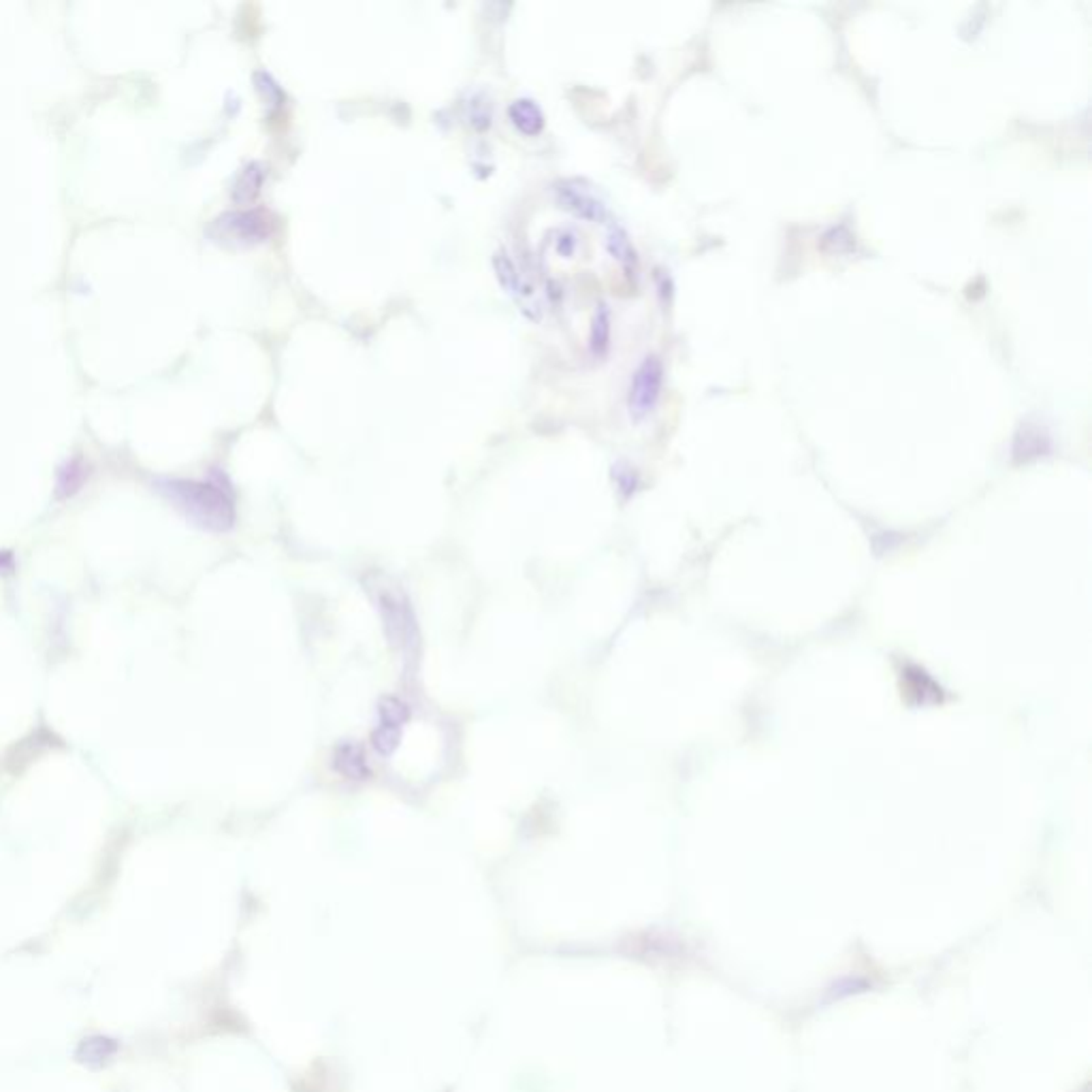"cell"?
Listing matches in <instances>:
<instances>
[{
	"label": "cell",
	"mask_w": 1092,
	"mask_h": 1092,
	"mask_svg": "<svg viewBox=\"0 0 1092 1092\" xmlns=\"http://www.w3.org/2000/svg\"><path fill=\"white\" fill-rule=\"evenodd\" d=\"M333 766L337 773L344 775L346 779H354V781H366L371 775L366 753H363L359 744L354 743H344L335 749Z\"/></svg>",
	"instance_id": "obj_6"
},
{
	"label": "cell",
	"mask_w": 1092,
	"mask_h": 1092,
	"mask_svg": "<svg viewBox=\"0 0 1092 1092\" xmlns=\"http://www.w3.org/2000/svg\"><path fill=\"white\" fill-rule=\"evenodd\" d=\"M493 270H496L499 286L513 297L518 310L523 311V316L534 320V323H538L544 314L542 297L538 294V291H536V286L532 284L530 277L518 270V265L510 258L506 250H499V253L493 254Z\"/></svg>",
	"instance_id": "obj_3"
},
{
	"label": "cell",
	"mask_w": 1092,
	"mask_h": 1092,
	"mask_svg": "<svg viewBox=\"0 0 1092 1092\" xmlns=\"http://www.w3.org/2000/svg\"><path fill=\"white\" fill-rule=\"evenodd\" d=\"M400 739H402V727L380 724L374 734H371V744H374V749L380 756H391L397 749V744H400Z\"/></svg>",
	"instance_id": "obj_14"
},
{
	"label": "cell",
	"mask_w": 1092,
	"mask_h": 1092,
	"mask_svg": "<svg viewBox=\"0 0 1092 1092\" xmlns=\"http://www.w3.org/2000/svg\"><path fill=\"white\" fill-rule=\"evenodd\" d=\"M265 176H267V169L263 167L261 162H250L248 167L239 173V178L235 181V188H233V198H235V203L244 205V203L253 201V198L261 193Z\"/></svg>",
	"instance_id": "obj_9"
},
{
	"label": "cell",
	"mask_w": 1092,
	"mask_h": 1092,
	"mask_svg": "<svg viewBox=\"0 0 1092 1092\" xmlns=\"http://www.w3.org/2000/svg\"><path fill=\"white\" fill-rule=\"evenodd\" d=\"M555 188V197H557V203L561 210H566L570 214L578 216V218H585V220H592V222H602L606 220V205L600 197L595 195V190L585 184V181L580 179H563L557 181V184L553 186Z\"/></svg>",
	"instance_id": "obj_5"
},
{
	"label": "cell",
	"mask_w": 1092,
	"mask_h": 1092,
	"mask_svg": "<svg viewBox=\"0 0 1092 1092\" xmlns=\"http://www.w3.org/2000/svg\"><path fill=\"white\" fill-rule=\"evenodd\" d=\"M383 611H385V621H386V631L388 636L393 640L400 638V640H410L414 638V623L412 619L404 617V609L400 606V602L393 600V597H385L383 600Z\"/></svg>",
	"instance_id": "obj_12"
},
{
	"label": "cell",
	"mask_w": 1092,
	"mask_h": 1092,
	"mask_svg": "<svg viewBox=\"0 0 1092 1092\" xmlns=\"http://www.w3.org/2000/svg\"><path fill=\"white\" fill-rule=\"evenodd\" d=\"M273 216L267 210L253 207V210H235L218 216L207 229V235L218 244L248 248L263 244L273 235Z\"/></svg>",
	"instance_id": "obj_2"
},
{
	"label": "cell",
	"mask_w": 1092,
	"mask_h": 1092,
	"mask_svg": "<svg viewBox=\"0 0 1092 1092\" xmlns=\"http://www.w3.org/2000/svg\"><path fill=\"white\" fill-rule=\"evenodd\" d=\"M508 116L513 124L523 135H538L544 126V114L542 109L530 99H517L513 105L508 107Z\"/></svg>",
	"instance_id": "obj_7"
},
{
	"label": "cell",
	"mask_w": 1092,
	"mask_h": 1092,
	"mask_svg": "<svg viewBox=\"0 0 1092 1092\" xmlns=\"http://www.w3.org/2000/svg\"><path fill=\"white\" fill-rule=\"evenodd\" d=\"M606 250L626 270H634L636 267V250L631 246L628 233L617 227V224H611L609 233H606Z\"/></svg>",
	"instance_id": "obj_11"
},
{
	"label": "cell",
	"mask_w": 1092,
	"mask_h": 1092,
	"mask_svg": "<svg viewBox=\"0 0 1092 1092\" xmlns=\"http://www.w3.org/2000/svg\"><path fill=\"white\" fill-rule=\"evenodd\" d=\"M160 489L184 510L195 523L212 532H227L235 523V506L229 493L214 482L164 480Z\"/></svg>",
	"instance_id": "obj_1"
},
{
	"label": "cell",
	"mask_w": 1092,
	"mask_h": 1092,
	"mask_svg": "<svg viewBox=\"0 0 1092 1092\" xmlns=\"http://www.w3.org/2000/svg\"><path fill=\"white\" fill-rule=\"evenodd\" d=\"M580 248H583V239H580V233L574 227L551 229L549 235L544 237V250H551L553 254L561 256L563 261L576 258Z\"/></svg>",
	"instance_id": "obj_8"
},
{
	"label": "cell",
	"mask_w": 1092,
	"mask_h": 1092,
	"mask_svg": "<svg viewBox=\"0 0 1092 1092\" xmlns=\"http://www.w3.org/2000/svg\"><path fill=\"white\" fill-rule=\"evenodd\" d=\"M664 385V366L662 361L651 354L647 357L634 371L628 397V408L634 421H643L645 416L653 412V408L660 402Z\"/></svg>",
	"instance_id": "obj_4"
},
{
	"label": "cell",
	"mask_w": 1092,
	"mask_h": 1092,
	"mask_svg": "<svg viewBox=\"0 0 1092 1092\" xmlns=\"http://www.w3.org/2000/svg\"><path fill=\"white\" fill-rule=\"evenodd\" d=\"M611 344V310L606 303H600L592 320V331H589V350L593 357H604L609 352Z\"/></svg>",
	"instance_id": "obj_10"
},
{
	"label": "cell",
	"mask_w": 1092,
	"mask_h": 1092,
	"mask_svg": "<svg viewBox=\"0 0 1092 1092\" xmlns=\"http://www.w3.org/2000/svg\"><path fill=\"white\" fill-rule=\"evenodd\" d=\"M378 713H380V724L395 725V727H404V724L408 722V717H410L408 706H405L404 702L397 700V698L380 700Z\"/></svg>",
	"instance_id": "obj_13"
}]
</instances>
